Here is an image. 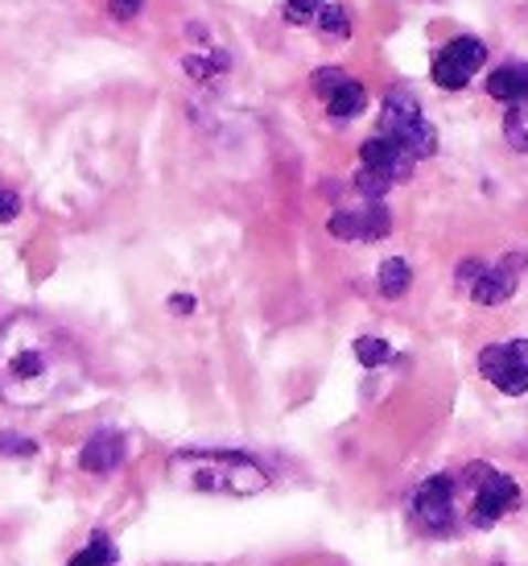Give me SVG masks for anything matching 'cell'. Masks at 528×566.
<instances>
[{"instance_id":"6da1fadb","label":"cell","mask_w":528,"mask_h":566,"mask_svg":"<svg viewBox=\"0 0 528 566\" xmlns=\"http://www.w3.org/2000/svg\"><path fill=\"white\" fill-rule=\"evenodd\" d=\"M78 380V352L46 318L17 315L0 327V401L42 406Z\"/></svg>"},{"instance_id":"7a4b0ae2","label":"cell","mask_w":528,"mask_h":566,"mask_svg":"<svg viewBox=\"0 0 528 566\" xmlns=\"http://www.w3.org/2000/svg\"><path fill=\"white\" fill-rule=\"evenodd\" d=\"M173 484L219 496H256L273 484L268 468L244 451H178L170 459Z\"/></svg>"},{"instance_id":"3957f363","label":"cell","mask_w":528,"mask_h":566,"mask_svg":"<svg viewBox=\"0 0 528 566\" xmlns=\"http://www.w3.org/2000/svg\"><path fill=\"white\" fill-rule=\"evenodd\" d=\"M380 133L392 137L397 145H404L413 158H434L437 154V128L430 125V116L421 108V99L409 87H392L384 95V108H380Z\"/></svg>"},{"instance_id":"277c9868","label":"cell","mask_w":528,"mask_h":566,"mask_svg":"<svg viewBox=\"0 0 528 566\" xmlns=\"http://www.w3.org/2000/svg\"><path fill=\"white\" fill-rule=\"evenodd\" d=\"M413 166H418V158H413L404 145H397L392 137H384V133H376V137H368L363 149H359L356 190L368 195V199H384L397 182H404V178L413 174Z\"/></svg>"},{"instance_id":"5b68a950","label":"cell","mask_w":528,"mask_h":566,"mask_svg":"<svg viewBox=\"0 0 528 566\" xmlns=\"http://www.w3.org/2000/svg\"><path fill=\"white\" fill-rule=\"evenodd\" d=\"M525 252H504L496 265H487V261H463L458 265V285H463L471 298L479 302V306H499V302H508L520 290V277H525Z\"/></svg>"},{"instance_id":"8992f818","label":"cell","mask_w":528,"mask_h":566,"mask_svg":"<svg viewBox=\"0 0 528 566\" xmlns=\"http://www.w3.org/2000/svg\"><path fill=\"white\" fill-rule=\"evenodd\" d=\"M466 484L475 492V504H471V521L479 530H492L504 513H513L516 501H520V488H516L513 475L492 472L487 463H471L466 468Z\"/></svg>"},{"instance_id":"52a82bcc","label":"cell","mask_w":528,"mask_h":566,"mask_svg":"<svg viewBox=\"0 0 528 566\" xmlns=\"http://www.w3.org/2000/svg\"><path fill=\"white\" fill-rule=\"evenodd\" d=\"M483 63H487V46H483L479 38L463 33V38H451L446 46L437 50L430 75H434V83L442 92H463L466 83L479 75Z\"/></svg>"},{"instance_id":"ba28073f","label":"cell","mask_w":528,"mask_h":566,"mask_svg":"<svg viewBox=\"0 0 528 566\" xmlns=\"http://www.w3.org/2000/svg\"><path fill=\"white\" fill-rule=\"evenodd\" d=\"M479 373L499 394L520 397L528 394V339H504V344H487L479 352Z\"/></svg>"},{"instance_id":"9c48e42d","label":"cell","mask_w":528,"mask_h":566,"mask_svg":"<svg viewBox=\"0 0 528 566\" xmlns=\"http://www.w3.org/2000/svg\"><path fill=\"white\" fill-rule=\"evenodd\" d=\"M314 92H318L330 120H356L359 112L368 108V87L359 80H351L347 71H339V66L318 71L314 75Z\"/></svg>"},{"instance_id":"30bf717a","label":"cell","mask_w":528,"mask_h":566,"mask_svg":"<svg viewBox=\"0 0 528 566\" xmlns=\"http://www.w3.org/2000/svg\"><path fill=\"white\" fill-rule=\"evenodd\" d=\"M389 232H392L389 207L380 203V199H368V195H363V203L339 207L330 216V237L339 240H380L389 237Z\"/></svg>"},{"instance_id":"8fae6325","label":"cell","mask_w":528,"mask_h":566,"mask_svg":"<svg viewBox=\"0 0 528 566\" xmlns=\"http://www.w3.org/2000/svg\"><path fill=\"white\" fill-rule=\"evenodd\" d=\"M413 517L425 534H451L454 525V480L451 475H430L413 492Z\"/></svg>"},{"instance_id":"7c38bea8","label":"cell","mask_w":528,"mask_h":566,"mask_svg":"<svg viewBox=\"0 0 528 566\" xmlns=\"http://www.w3.org/2000/svg\"><path fill=\"white\" fill-rule=\"evenodd\" d=\"M125 455H128L125 434H120V430H99V434H92V439H87L83 455H78V463H83V472L108 475V472H116V468L125 463Z\"/></svg>"},{"instance_id":"4fadbf2b","label":"cell","mask_w":528,"mask_h":566,"mask_svg":"<svg viewBox=\"0 0 528 566\" xmlns=\"http://www.w3.org/2000/svg\"><path fill=\"white\" fill-rule=\"evenodd\" d=\"M487 95L499 99V104H520V99H528V63L513 59V63L496 66L487 75Z\"/></svg>"},{"instance_id":"5bb4252c","label":"cell","mask_w":528,"mask_h":566,"mask_svg":"<svg viewBox=\"0 0 528 566\" xmlns=\"http://www.w3.org/2000/svg\"><path fill=\"white\" fill-rule=\"evenodd\" d=\"M409 282H413V269H409L404 256H389L384 265L376 269V285H380L384 298H404V294H409Z\"/></svg>"},{"instance_id":"9a60e30c","label":"cell","mask_w":528,"mask_h":566,"mask_svg":"<svg viewBox=\"0 0 528 566\" xmlns=\"http://www.w3.org/2000/svg\"><path fill=\"white\" fill-rule=\"evenodd\" d=\"M504 142L513 145L520 158H528V99L508 104V112H504Z\"/></svg>"},{"instance_id":"2e32d148","label":"cell","mask_w":528,"mask_h":566,"mask_svg":"<svg viewBox=\"0 0 528 566\" xmlns=\"http://www.w3.org/2000/svg\"><path fill=\"white\" fill-rule=\"evenodd\" d=\"M228 66H232V59H228L223 50H211V54H187V75L199 83H207L211 75H223Z\"/></svg>"},{"instance_id":"e0dca14e","label":"cell","mask_w":528,"mask_h":566,"mask_svg":"<svg viewBox=\"0 0 528 566\" xmlns=\"http://www.w3.org/2000/svg\"><path fill=\"white\" fill-rule=\"evenodd\" d=\"M71 566H116V546H112V537L95 534L92 542L71 558Z\"/></svg>"},{"instance_id":"ac0fdd59","label":"cell","mask_w":528,"mask_h":566,"mask_svg":"<svg viewBox=\"0 0 528 566\" xmlns=\"http://www.w3.org/2000/svg\"><path fill=\"white\" fill-rule=\"evenodd\" d=\"M314 25H318V33H323V38H335V42H347V38H351V17L342 13L339 4H327V9L318 13V21H314Z\"/></svg>"},{"instance_id":"d6986e66","label":"cell","mask_w":528,"mask_h":566,"mask_svg":"<svg viewBox=\"0 0 528 566\" xmlns=\"http://www.w3.org/2000/svg\"><path fill=\"white\" fill-rule=\"evenodd\" d=\"M356 360L363 364V368H380V364L392 360V347L384 344V339H356Z\"/></svg>"},{"instance_id":"ffe728a7","label":"cell","mask_w":528,"mask_h":566,"mask_svg":"<svg viewBox=\"0 0 528 566\" xmlns=\"http://www.w3.org/2000/svg\"><path fill=\"white\" fill-rule=\"evenodd\" d=\"M323 9H327L323 0H285V9H281V13H285L289 25H314Z\"/></svg>"},{"instance_id":"44dd1931","label":"cell","mask_w":528,"mask_h":566,"mask_svg":"<svg viewBox=\"0 0 528 566\" xmlns=\"http://www.w3.org/2000/svg\"><path fill=\"white\" fill-rule=\"evenodd\" d=\"M0 451H9V455H38V442L17 439V434H0Z\"/></svg>"},{"instance_id":"7402d4cb","label":"cell","mask_w":528,"mask_h":566,"mask_svg":"<svg viewBox=\"0 0 528 566\" xmlns=\"http://www.w3.org/2000/svg\"><path fill=\"white\" fill-rule=\"evenodd\" d=\"M21 216V199H17V190L0 187V223H13Z\"/></svg>"},{"instance_id":"603a6c76","label":"cell","mask_w":528,"mask_h":566,"mask_svg":"<svg viewBox=\"0 0 528 566\" xmlns=\"http://www.w3.org/2000/svg\"><path fill=\"white\" fill-rule=\"evenodd\" d=\"M140 9H145V0H112V17L116 21H133Z\"/></svg>"},{"instance_id":"cb8c5ba5","label":"cell","mask_w":528,"mask_h":566,"mask_svg":"<svg viewBox=\"0 0 528 566\" xmlns=\"http://www.w3.org/2000/svg\"><path fill=\"white\" fill-rule=\"evenodd\" d=\"M173 311H182V315H187V311H194V298H173Z\"/></svg>"}]
</instances>
